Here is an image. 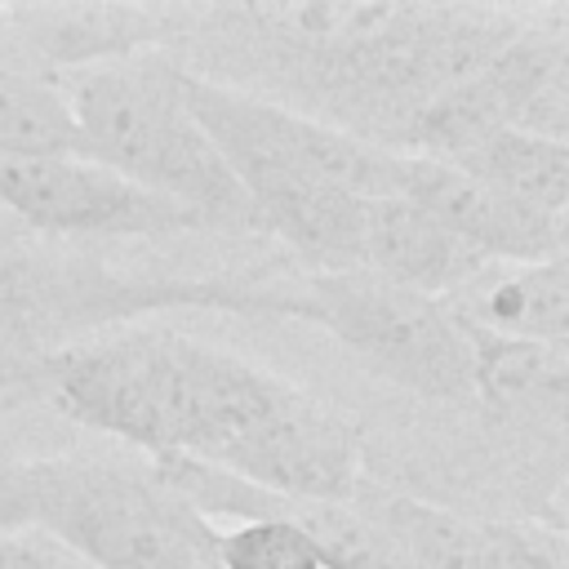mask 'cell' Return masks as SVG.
Listing matches in <instances>:
<instances>
[{
  "label": "cell",
  "mask_w": 569,
  "mask_h": 569,
  "mask_svg": "<svg viewBox=\"0 0 569 569\" xmlns=\"http://www.w3.org/2000/svg\"><path fill=\"white\" fill-rule=\"evenodd\" d=\"M187 107L209 142H249L298 173L329 182L338 191H351L360 200L396 196L400 187V151H382L347 129H333L325 120H311L302 111H289L280 102L200 80L187 71Z\"/></svg>",
  "instance_id": "cell-8"
},
{
  "label": "cell",
  "mask_w": 569,
  "mask_h": 569,
  "mask_svg": "<svg viewBox=\"0 0 569 569\" xmlns=\"http://www.w3.org/2000/svg\"><path fill=\"white\" fill-rule=\"evenodd\" d=\"M0 209L49 240H164L209 231L191 209L84 156H0Z\"/></svg>",
  "instance_id": "cell-7"
},
{
  "label": "cell",
  "mask_w": 569,
  "mask_h": 569,
  "mask_svg": "<svg viewBox=\"0 0 569 569\" xmlns=\"http://www.w3.org/2000/svg\"><path fill=\"white\" fill-rule=\"evenodd\" d=\"M18 529H31L22 462H0V533H18Z\"/></svg>",
  "instance_id": "cell-18"
},
{
  "label": "cell",
  "mask_w": 569,
  "mask_h": 569,
  "mask_svg": "<svg viewBox=\"0 0 569 569\" xmlns=\"http://www.w3.org/2000/svg\"><path fill=\"white\" fill-rule=\"evenodd\" d=\"M0 569H84L71 551H62L53 538L36 529L0 533Z\"/></svg>",
  "instance_id": "cell-17"
},
{
  "label": "cell",
  "mask_w": 569,
  "mask_h": 569,
  "mask_svg": "<svg viewBox=\"0 0 569 569\" xmlns=\"http://www.w3.org/2000/svg\"><path fill=\"white\" fill-rule=\"evenodd\" d=\"M80 156L116 178L191 209L209 231L258 236L249 196L187 107L173 49H138L62 76Z\"/></svg>",
  "instance_id": "cell-4"
},
{
  "label": "cell",
  "mask_w": 569,
  "mask_h": 569,
  "mask_svg": "<svg viewBox=\"0 0 569 569\" xmlns=\"http://www.w3.org/2000/svg\"><path fill=\"white\" fill-rule=\"evenodd\" d=\"M396 196H405L422 213H431L462 244H471L485 262L533 267V262L565 258V249H569V218L533 213V209L516 204L511 196L493 191L489 182H480L467 169L445 164V160L400 156Z\"/></svg>",
  "instance_id": "cell-9"
},
{
  "label": "cell",
  "mask_w": 569,
  "mask_h": 569,
  "mask_svg": "<svg viewBox=\"0 0 569 569\" xmlns=\"http://www.w3.org/2000/svg\"><path fill=\"white\" fill-rule=\"evenodd\" d=\"M453 164L533 213L569 218V142L498 129Z\"/></svg>",
  "instance_id": "cell-14"
},
{
  "label": "cell",
  "mask_w": 569,
  "mask_h": 569,
  "mask_svg": "<svg viewBox=\"0 0 569 569\" xmlns=\"http://www.w3.org/2000/svg\"><path fill=\"white\" fill-rule=\"evenodd\" d=\"M489 267L493 262H485L471 244H462L449 227H440L413 200H405V196L365 200L360 271H373V276L418 289L427 298H453Z\"/></svg>",
  "instance_id": "cell-11"
},
{
  "label": "cell",
  "mask_w": 569,
  "mask_h": 569,
  "mask_svg": "<svg viewBox=\"0 0 569 569\" xmlns=\"http://www.w3.org/2000/svg\"><path fill=\"white\" fill-rule=\"evenodd\" d=\"M218 569H325L311 538L289 520H236L231 529L213 533Z\"/></svg>",
  "instance_id": "cell-15"
},
{
  "label": "cell",
  "mask_w": 569,
  "mask_h": 569,
  "mask_svg": "<svg viewBox=\"0 0 569 569\" xmlns=\"http://www.w3.org/2000/svg\"><path fill=\"white\" fill-rule=\"evenodd\" d=\"M280 271H124L93 249H40L0 240V396L36 387L40 365L93 333L164 311H227L280 320Z\"/></svg>",
  "instance_id": "cell-3"
},
{
  "label": "cell",
  "mask_w": 569,
  "mask_h": 569,
  "mask_svg": "<svg viewBox=\"0 0 569 569\" xmlns=\"http://www.w3.org/2000/svg\"><path fill=\"white\" fill-rule=\"evenodd\" d=\"M280 320L325 329L365 369L427 405L471 400L467 329L445 298H427L373 271L284 267Z\"/></svg>",
  "instance_id": "cell-6"
},
{
  "label": "cell",
  "mask_w": 569,
  "mask_h": 569,
  "mask_svg": "<svg viewBox=\"0 0 569 569\" xmlns=\"http://www.w3.org/2000/svg\"><path fill=\"white\" fill-rule=\"evenodd\" d=\"M173 458L289 498H351L360 427L258 360L187 333Z\"/></svg>",
  "instance_id": "cell-2"
},
{
  "label": "cell",
  "mask_w": 569,
  "mask_h": 569,
  "mask_svg": "<svg viewBox=\"0 0 569 569\" xmlns=\"http://www.w3.org/2000/svg\"><path fill=\"white\" fill-rule=\"evenodd\" d=\"M502 129L569 142V18L565 4H542L525 27L476 71Z\"/></svg>",
  "instance_id": "cell-10"
},
{
  "label": "cell",
  "mask_w": 569,
  "mask_h": 569,
  "mask_svg": "<svg viewBox=\"0 0 569 569\" xmlns=\"http://www.w3.org/2000/svg\"><path fill=\"white\" fill-rule=\"evenodd\" d=\"M529 4H182L173 53L200 80L280 102L382 151L445 89L471 80Z\"/></svg>",
  "instance_id": "cell-1"
},
{
  "label": "cell",
  "mask_w": 569,
  "mask_h": 569,
  "mask_svg": "<svg viewBox=\"0 0 569 569\" xmlns=\"http://www.w3.org/2000/svg\"><path fill=\"white\" fill-rule=\"evenodd\" d=\"M22 489L31 529L84 569H218V529L142 458H31L22 462Z\"/></svg>",
  "instance_id": "cell-5"
},
{
  "label": "cell",
  "mask_w": 569,
  "mask_h": 569,
  "mask_svg": "<svg viewBox=\"0 0 569 569\" xmlns=\"http://www.w3.org/2000/svg\"><path fill=\"white\" fill-rule=\"evenodd\" d=\"M458 320L529 342H569V258L502 267L493 262L467 289L445 298Z\"/></svg>",
  "instance_id": "cell-12"
},
{
  "label": "cell",
  "mask_w": 569,
  "mask_h": 569,
  "mask_svg": "<svg viewBox=\"0 0 569 569\" xmlns=\"http://www.w3.org/2000/svg\"><path fill=\"white\" fill-rule=\"evenodd\" d=\"M462 329L471 347V400H480L498 418L511 413L560 418L569 391V342L502 338L467 320Z\"/></svg>",
  "instance_id": "cell-13"
},
{
  "label": "cell",
  "mask_w": 569,
  "mask_h": 569,
  "mask_svg": "<svg viewBox=\"0 0 569 569\" xmlns=\"http://www.w3.org/2000/svg\"><path fill=\"white\" fill-rule=\"evenodd\" d=\"M480 569H569L560 520H480Z\"/></svg>",
  "instance_id": "cell-16"
}]
</instances>
